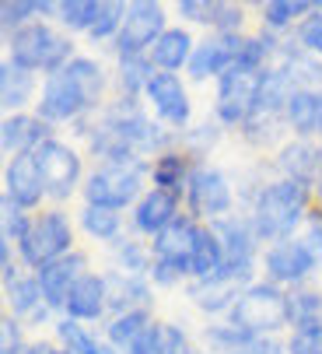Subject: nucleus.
<instances>
[{
    "mask_svg": "<svg viewBox=\"0 0 322 354\" xmlns=\"http://www.w3.org/2000/svg\"><path fill=\"white\" fill-rule=\"evenodd\" d=\"M98 91H102V71H98V64L77 57L64 71L49 74V81L42 88L39 116L42 120H74L81 109H88L95 102Z\"/></svg>",
    "mask_w": 322,
    "mask_h": 354,
    "instance_id": "obj_1",
    "label": "nucleus"
},
{
    "mask_svg": "<svg viewBox=\"0 0 322 354\" xmlns=\"http://www.w3.org/2000/svg\"><path fill=\"white\" fill-rule=\"evenodd\" d=\"M308 200V183L298 179H281L274 186H266L256 200V235L259 239H284L291 235V228L298 225L301 211Z\"/></svg>",
    "mask_w": 322,
    "mask_h": 354,
    "instance_id": "obj_2",
    "label": "nucleus"
},
{
    "mask_svg": "<svg viewBox=\"0 0 322 354\" xmlns=\"http://www.w3.org/2000/svg\"><path fill=\"white\" fill-rule=\"evenodd\" d=\"M284 323H291V298L281 288H274V284L245 288L242 298L231 306V326L249 333V337L281 330Z\"/></svg>",
    "mask_w": 322,
    "mask_h": 354,
    "instance_id": "obj_3",
    "label": "nucleus"
},
{
    "mask_svg": "<svg viewBox=\"0 0 322 354\" xmlns=\"http://www.w3.org/2000/svg\"><path fill=\"white\" fill-rule=\"evenodd\" d=\"M67 57H70V42L60 39L49 25H25L15 32L11 39V64L25 67V71H64L67 67Z\"/></svg>",
    "mask_w": 322,
    "mask_h": 354,
    "instance_id": "obj_4",
    "label": "nucleus"
},
{
    "mask_svg": "<svg viewBox=\"0 0 322 354\" xmlns=\"http://www.w3.org/2000/svg\"><path fill=\"white\" fill-rule=\"evenodd\" d=\"M144 183V165L140 162H123V165H105L102 172H95L84 186V196H88V207H109V211H120L126 207L130 200L137 196Z\"/></svg>",
    "mask_w": 322,
    "mask_h": 354,
    "instance_id": "obj_5",
    "label": "nucleus"
},
{
    "mask_svg": "<svg viewBox=\"0 0 322 354\" xmlns=\"http://www.w3.org/2000/svg\"><path fill=\"white\" fill-rule=\"evenodd\" d=\"M70 249V225L64 214H42L39 221H32L28 235L21 239V257L32 267H49L64 260V252Z\"/></svg>",
    "mask_w": 322,
    "mask_h": 354,
    "instance_id": "obj_6",
    "label": "nucleus"
},
{
    "mask_svg": "<svg viewBox=\"0 0 322 354\" xmlns=\"http://www.w3.org/2000/svg\"><path fill=\"white\" fill-rule=\"evenodd\" d=\"M35 162H39V172H42V183H46V193L53 196H70V189L77 186L81 179V158L60 140H42L35 147Z\"/></svg>",
    "mask_w": 322,
    "mask_h": 354,
    "instance_id": "obj_7",
    "label": "nucleus"
},
{
    "mask_svg": "<svg viewBox=\"0 0 322 354\" xmlns=\"http://www.w3.org/2000/svg\"><path fill=\"white\" fill-rule=\"evenodd\" d=\"M263 74L259 71H238L231 67L221 77V95H218V113L225 123H242L256 109V95H259Z\"/></svg>",
    "mask_w": 322,
    "mask_h": 354,
    "instance_id": "obj_8",
    "label": "nucleus"
},
{
    "mask_svg": "<svg viewBox=\"0 0 322 354\" xmlns=\"http://www.w3.org/2000/svg\"><path fill=\"white\" fill-rule=\"evenodd\" d=\"M161 25H165V15H161L158 4H130L126 8V21L120 28V57H137L144 46H154L161 35Z\"/></svg>",
    "mask_w": 322,
    "mask_h": 354,
    "instance_id": "obj_9",
    "label": "nucleus"
},
{
    "mask_svg": "<svg viewBox=\"0 0 322 354\" xmlns=\"http://www.w3.org/2000/svg\"><path fill=\"white\" fill-rule=\"evenodd\" d=\"M189 204L196 214H228L231 207V189H228V179L218 172V169H193L189 172Z\"/></svg>",
    "mask_w": 322,
    "mask_h": 354,
    "instance_id": "obj_10",
    "label": "nucleus"
},
{
    "mask_svg": "<svg viewBox=\"0 0 322 354\" xmlns=\"http://www.w3.org/2000/svg\"><path fill=\"white\" fill-rule=\"evenodd\" d=\"M312 267H315V252L308 242H281L266 252V270H270L274 281H284V284L305 281Z\"/></svg>",
    "mask_w": 322,
    "mask_h": 354,
    "instance_id": "obj_11",
    "label": "nucleus"
},
{
    "mask_svg": "<svg viewBox=\"0 0 322 354\" xmlns=\"http://www.w3.org/2000/svg\"><path fill=\"white\" fill-rule=\"evenodd\" d=\"M81 270H84V257H77V252H74V257L57 260V263H49V267H42L39 270L42 298L49 301V306H67L74 288H77V281L84 277Z\"/></svg>",
    "mask_w": 322,
    "mask_h": 354,
    "instance_id": "obj_12",
    "label": "nucleus"
},
{
    "mask_svg": "<svg viewBox=\"0 0 322 354\" xmlns=\"http://www.w3.org/2000/svg\"><path fill=\"white\" fill-rule=\"evenodd\" d=\"M245 277H249V274H238V270H221L218 277L196 281V284L189 288V298L196 301L200 309H207V313H221L225 306H231L235 298H242V295H238V288L245 284Z\"/></svg>",
    "mask_w": 322,
    "mask_h": 354,
    "instance_id": "obj_13",
    "label": "nucleus"
},
{
    "mask_svg": "<svg viewBox=\"0 0 322 354\" xmlns=\"http://www.w3.org/2000/svg\"><path fill=\"white\" fill-rule=\"evenodd\" d=\"M238 46H242V39H235V35H221V39H210V42L196 46V53H193V60H189V74H193L196 81L207 77V74H221V77H225V74L235 67Z\"/></svg>",
    "mask_w": 322,
    "mask_h": 354,
    "instance_id": "obj_14",
    "label": "nucleus"
},
{
    "mask_svg": "<svg viewBox=\"0 0 322 354\" xmlns=\"http://www.w3.org/2000/svg\"><path fill=\"white\" fill-rule=\"evenodd\" d=\"M42 193H46V183H42V172H39L35 155L15 158L8 165V196L15 200L18 207H35Z\"/></svg>",
    "mask_w": 322,
    "mask_h": 354,
    "instance_id": "obj_15",
    "label": "nucleus"
},
{
    "mask_svg": "<svg viewBox=\"0 0 322 354\" xmlns=\"http://www.w3.org/2000/svg\"><path fill=\"white\" fill-rule=\"evenodd\" d=\"M218 239H221V249H225V270H238V274H249L252 267V242L259 239L256 232H249L245 221H221L218 225Z\"/></svg>",
    "mask_w": 322,
    "mask_h": 354,
    "instance_id": "obj_16",
    "label": "nucleus"
},
{
    "mask_svg": "<svg viewBox=\"0 0 322 354\" xmlns=\"http://www.w3.org/2000/svg\"><path fill=\"white\" fill-rule=\"evenodd\" d=\"M147 95H151L154 109L165 116L169 123L182 127L189 120V102H186V91H182L176 74H154L151 84H147Z\"/></svg>",
    "mask_w": 322,
    "mask_h": 354,
    "instance_id": "obj_17",
    "label": "nucleus"
},
{
    "mask_svg": "<svg viewBox=\"0 0 322 354\" xmlns=\"http://www.w3.org/2000/svg\"><path fill=\"white\" fill-rule=\"evenodd\" d=\"M196 239H200V228H196L189 218H176L165 232L158 235L154 252H158V260H176V263L189 267L193 249H196Z\"/></svg>",
    "mask_w": 322,
    "mask_h": 354,
    "instance_id": "obj_18",
    "label": "nucleus"
},
{
    "mask_svg": "<svg viewBox=\"0 0 322 354\" xmlns=\"http://www.w3.org/2000/svg\"><path fill=\"white\" fill-rule=\"evenodd\" d=\"M109 306V295H105V277H95V274H84L67 301V313L74 319H98L102 309Z\"/></svg>",
    "mask_w": 322,
    "mask_h": 354,
    "instance_id": "obj_19",
    "label": "nucleus"
},
{
    "mask_svg": "<svg viewBox=\"0 0 322 354\" xmlns=\"http://www.w3.org/2000/svg\"><path fill=\"white\" fill-rule=\"evenodd\" d=\"M172 221H176V193L151 189V193L140 200V207H137V228L161 235Z\"/></svg>",
    "mask_w": 322,
    "mask_h": 354,
    "instance_id": "obj_20",
    "label": "nucleus"
},
{
    "mask_svg": "<svg viewBox=\"0 0 322 354\" xmlns=\"http://www.w3.org/2000/svg\"><path fill=\"white\" fill-rule=\"evenodd\" d=\"M42 133L46 127L32 116H11L4 120V127H0V140H4V151L8 155H35V144H42Z\"/></svg>",
    "mask_w": 322,
    "mask_h": 354,
    "instance_id": "obj_21",
    "label": "nucleus"
},
{
    "mask_svg": "<svg viewBox=\"0 0 322 354\" xmlns=\"http://www.w3.org/2000/svg\"><path fill=\"white\" fill-rule=\"evenodd\" d=\"M179 15L193 18V21H203V25H218L225 32L238 28V21H242V11L235 4H221V0H182Z\"/></svg>",
    "mask_w": 322,
    "mask_h": 354,
    "instance_id": "obj_22",
    "label": "nucleus"
},
{
    "mask_svg": "<svg viewBox=\"0 0 322 354\" xmlns=\"http://www.w3.org/2000/svg\"><path fill=\"white\" fill-rule=\"evenodd\" d=\"M287 123L308 137V133H322V95L319 91H294L287 102Z\"/></svg>",
    "mask_w": 322,
    "mask_h": 354,
    "instance_id": "obj_23",
    "label": "nucleus"
},
{
    "mask_svg": "<svg viewBox=\"0 0 322 354\" xmlns=\"http://www.w3.org/2000/svg\"><path fill=\"white\" fill-rule=\"evenodd\" d=\"M189 270L196 274V281L218 277L225 270V249H221L218 232H200L196 249H193V260H189Z\"/></svg>",
    "mask_w": 322,
    "mask_h": 354,
    "instance_id": "obj_24",
    "label": "nucleus"
},
{
    "mask_svg": "<svg viewBox=\"0 0 322 354\" xmlns=\"http://www.w3.org/2000/svg\"><path fill=\"white\" fill-rule=\"evenodd\" d=\"M189 35L182 32V28H172V32H165L154 46H151V57H154V64L158 67H165V71H179L186 60H193V53H189Z\"/></svg>",
    "mask_w": 322,
    "mask_h": 354,
    "instance_id": "obj_25",
    "label": "nucleus"
},
{
    "mask_svg": "<svg viewBox=\"0 0 322 354\" xmlns=\"http://www.w3.org/2000/svg\"><path fill=\"white\" fill-rule=\"evenodd\" d=\"M32 95V74L18 64H4L0 67V102L8 109H21Z\"/></svg>",
    "mask_w": 322,
    "mask_h": 354,
    "instance_id": "obj_26",
    "label": "nucleus"
},
{
    "mask_svg": "<svg viewBox=\"0 0 322 354\" xmlns=\"http://www.w3.org/2000/svg\"><path fill=\"white\" fill-rule=\"evenodd\" d=\"M281 165H284L287 179L308 183V179L315 176V169H319V151H315V147H308L305 140H298V144H287V147L281 151Z\"/></svg>",
    "mask_w": 322,
    "mask_h": 354,
    "instance_id": "obj_27",
    "label": "nucleus"
},
{
    "mask_svg": "<svg viewBox=\"0 0 322 354\" xmlns=\"http://www.w3.org/2000/svg\"><path fill=\"white\" fill-rule=\"evenodd\" d=\"M147 330H151V316H147L144 309H130V313H123V316L109 326V340H113L116 347L130 351Z\"/></svg>",
    "mask_w": 322,
    "mask_h": 354,
    "instance_id": "obj_28",
    "label": "nucleus"
},
{
    "mask_svg": "<svg viewBox=\"0 0 322 354\" xmlns=\"http://www.w3.org/2000/svg\"><path fill=\"white\" fill-rule=\"evenodd\" d=\"M105 295H109V306L113 309H126V306H133V301H144L147 298V288L140 281H133V277L113 274V277H105Z\"/></svg>",
    "mask_w": 322,
    "mask_h": 354,
    "instance_id": "obj_29",
    "label": "nucleus"
},
{
    "mask_svg": "<svg viewBox=\"0 0 322 354\" xmlns=\"http://www.w3.org/2000/svg\"><path fill=\"white\" fill-rule=\"evenodd\" d=\"M291 323L294 330H305V326H322V298L319 295H294L291 298Z\"/></svg>",
    "mask_w": 322,
    "mask_h": 354,
    "instance_id": "obj_30",
    "label": "nucleus"
},
{
    "mask_svg": "<svg viewBox=\"0 0 322 354\" xmlns=\"http://www.w3.org/2000/svg\"><path fill=\"white\" fill-rule=\"evenodd\" d=\"M81 221H84V228H88L95 239H113V235L120 232V214L109 211V207H88V211L81 214Z\"/></svg>",
    "mask_w": 322,
    "mask_h": 354,
    "instance_id": "obj_31",
    "label": "nucleus"
},
{
    "mask_svg": "<svg viewBox=\"0 0 322 354\" xmlns=\"http://www.w3.org/2000/svg\"><path fill=\"white\" fill-rule=\"evenodd\" d=\"M147 354H186V337H182L176 326L161 323V326L151 330V347H147Z\"/></svg>",
    "mask_w": 322,
    "mask_h": 354,
    "instance_id": "obj_32",
    "label": "nucleus"
},
{
    "mask_svg": "<svg viewBox=\"0 0 322 354\" xmlns=\"http://www.w3.org/2000/svg\"><path fill=\"white\" fill-rule=\"evenodd\" d=\"M308 8L312 4H305V0H270V4H263V18H266V25L281 28V25H291V18L305 15Z\"/></svg>",
    "mask_w": 322,
    "mask_h": 354,
    "instance_id": "obj_33",
    "label": "nucleus"
},
{
    "mask_svg": "<svg viewBox=\"0 0 322 354\" xmlns=\"http://www.w3.org/2000/svg\"><path fill=\"white\" fill-rule=\"evenodd\" d=\"M57 333H60V340L67 344L70 354H105V351H102V347H98V344H95V340H91L74 319H64V323L57 326Z\"/></svg>",
    "mask_w": 322,
    "mask_h": 354,
    "instance_id": "obj_34",
    "label": "nucleus"
},
{
    "mask_svg": "<svg viewBox=\"0 0 322 354\" xmlns=\"http://www.w3.org/2000/svg\"><path fill=\"white\" fill-rule=\"evenodd\" d=\"M60 15H64L67 28H88L91 32V25L98 18V4L95 0H67V4H60Z\"/></svg>",
    "mask_w": 322,
    "mask_h": 354,
    "instance_id": "obj_35",
    "label": "nucleus"
},
{
    "mask_svg": "<svg viewBox=\"0 0 322 354\" xmlns=\"http://www.w3.org/2000/svg\"><path fill=\"white\" fill-rule=\"evenodd\" d=\"M151 64L137 53V57H123V67H120V81L126 91H137V88H147L151 84Z\"/></svg>",
    "mask_w": 322,
    "mask_h": 354,
    "instance_id": "obj_36",
    "label": "nucleus"
},
{
    "mask_svg": "<svg viewBox=\"0 0 322 354\" xmlns=\"http://www.w3.org/2000/svg\"><path fill=\"white\" fill-rule=\"evenodd\" d=\"M46 11H53V4L49 0H8V4H0V15H4V25L11 28V25H21L25 18H32V15H46Z\"/></svg>",
    "mask_w": 322,
    "mask_h": 354,
    "instance_id": "obj_37",
    "label": "nucleus"
},
{
    "mask_svg": "<svg viewBox=\"0 0 322 354\" xmlns=\"http://www.w3.org/2000/svg\"><path fill=\"white\" fill-rule=\"evenodd\" d=\"M182 176H186L182 158H176V155L158 158V165H154V183H158V189L176 193V189H179V183H182Z\"/></svg>",
    "mask_w": 322,
    "mask_h": 354,
    "instance_id": "obj_38",
    "label": "nucleus"
},
{
    "mask_svg": "<svg viewBox=\"0 0 322 354\" xmlns=\"http://www.w3.org/2000/svg\"><path fill=\"white\" fill-rule=\"evenodd\" d=\"M39 295H42V284L39 281H15L11 284V306H15V313L39 316Z\"/></svg>",
    "mask_w": 322,
    "mask_h": 354,
    "instance_id": "obj_39",
    "label": "nucleus"
},
{
    "mask_svg": "<svg viewBox=\"0 0 322 354\" xmlns=\"http://www.w3.org/2000/svg\"><path fill=\"white\" fill-rule=\"evenodd\" d=\"M123 21H126L123 4H98V18H95V25H91V35H95V39H105L116 25L123 28Z\"/></svg>",
    "mask_w": 322,
    "mask_h": 354,
    "instance_id": "obj_40",
    "label": "nucleus"
},
{
    "mask_svg": "<svg viewBox=\"0 0 322 354\" xmlns=\"http://www.w3.org/2000/svg\"><path fill=\"white\" fill-rule=\"evenodd\" d=\"M291 354H322V326H305L291 333Z\"/></svg>",
    "mask_w": 322,
    "mask_h": 354,
    "instance_id": "obj_41",
    "label": "nucleus"
},
{
    "mask_svg": "<svg viewBox=\"0 0 322 354\" xmlns=\"http://www.w3.org/2000/svg\"><path fill=\"white\" fill-rule=\"evenodd\" d=\"M28 228H32V225L25 221L21 207L8 196V200H4V239H8V242H11V235H15V239H25V235H28Z\"/></svg>",
    "mask_w": 322,
    "mask_h": 354,
    "instance_id": "obj_42",
    "label": "nucleus"
},
{
    "mask_svg": "<svg viewBox=\"0 0 322 354\" xmlns=\"http://www.w3.org/2000/svg\"><path fill=\"white\" fill-rule=\"evenodd\" d=\"M186 270H189V267H182V263H176V260H154L151 277H154L158 284H176Z\"/></svg>",
    "mask_w": 322,
    "mask_h": 354,
    "instance_id": "obj_43",
    "label": "nucleus"
},
{
    "mask_svg": "<svg viewBox=\"0 0 322 354\" xmlns=\"http://www.w3.org/2000/svg\"><path fill=\"white\" fill-rule=\"evenodd\" d=\"M301 42L308 49H315V53H322V4L315 8V18H308L301 25Z\"/></svg>",
    "mask_w": 322,
    "mask_h": 354,
    "instance_id": "obj_44",
    "label": "nucleus"
},
{
    "mask_svg": "<svg viewBox=\"0 0 322 354\" xmlns=\"http://www.w3.org/2000/svg\"><path fill=\"white\" fill-rule=\"evenodd\" d=\"M0 354H21V330L11 319L0 323Z\"/></svg>",
    "mask_w": 322,
    "mask_h": 354,
    "instance_id": "obj_45",
    "label": "nucleus"
},
{
    "mask_svg": "<svg viewBox=\"0 0 322 354\" xmlns=\"http://www.w3.org/2000/svg\"><path fill=\"white\" fill-rule=\"evenodd\" d=\"M235 354H284V347H281V344H274V340L252 337V340H249V344H242Z\"/></svg>",
    "mask_w": 322,
    "mask_h": 354,
    "instance_id": "obj_46",
    "label": "nucleus"
},
{
    "mask_svg": "<svg viewBox=\"0 0 322 354\" xmlns=\"http://www.w3.org/2000/svg\"><path fill=\"white\" fill-rule=\"evenodd\" d=\"M123 257H126V263H130V270H137V274H140V270L147 267V263H144V252H140L137 245H123Z\"/></svg>",
    "mask_w": 322,
    "mask_h": 354,
    "instance_id": "obj_47",
    "label": "nucleus"
},
{
    "mask_svg": "<svg viewBox=\"0 0 322 354\" xmlns=\"http://www.w3.org/2000/svg\"><path fill=\"white\" fill-rule=\"evenodd\" d=\"M308 245H312V252L322 249V225H312V232H308Z\"/></svg>",
    "mask_w": 322,
    "mask_h": 354,
    "instance_id": "obj_48",
    "label": "nucleus"
},
{
    "mask_svg": "<svg viewBox=\"0 0 322 354\" xmlns=\"http://www.w3.org/2000/svg\"><path fill=\"white\" fill-rule=\"evenodd\" d=\"M25 354H53V351H49V347H46V344H39V347H28V351H25Z\"/></svg>",
    "mask_w": 322,
    "mask_h": 354,
    "instance_id": "obj_49",
    "label": "nucleus"
},
{
    "mask_svg": "<svg viewBox=\"0 0 322 354\" xmlns=\"http://www.w3.org/2000/svg\"><path fill=\"white\" fill-rule=\"evenodd\" d=\"M53 354H57V351H53ZM64 354H70V351H64Z\"/></svg>",
    "mask_w": 322,
    "mask_h": 354,
    "instance_id": "obj_50",
    "label": "nucleus"
}]
</instances>
